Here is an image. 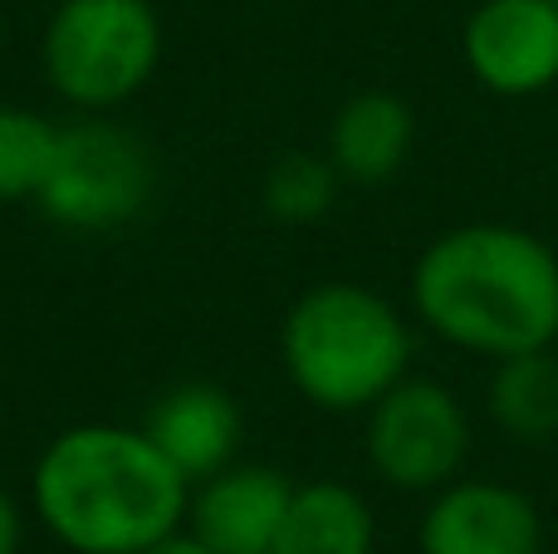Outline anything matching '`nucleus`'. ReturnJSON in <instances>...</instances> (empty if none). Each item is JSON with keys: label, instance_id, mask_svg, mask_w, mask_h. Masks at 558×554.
I'll list each match as a JSON object with an SVG mask.
<instances>
[{"label": "nucleus", "instance_id": "f257e3e1", "mask_svg": "<svg viewBox=\"0 0 558 554\" xmlns=\"http://www.w3.org/2000/svg\"><path fill=\"white\" fill-rule=\"evenodd\" d=\"M412 310L436 339L490 363L554 349L558 251L510 221L451 226L416 255Z\"/></svg>", "mask_w": 558, "mask_h": 554}, {"label": "nucleus", "instance_id": "ddd939ff", "mask_svg": "<svg viewBox=\"0 0 558 554\" xmlns=\"http://www.w3.org/2000/svg\"><path fill=\"white\" fill-rule=\"evenodd\" d=\"M485 408H490V422L510 442H530V447L554 442L558 437V353L534 349V353L500 359L490 373Z\"/></svg>", "mask_w": 558, "mask_h": 554}, {"label": "nucleus", "instance_id": "9d476101", "mask_svg": "<svg viewBox=\"0 0 558 554\" xmlns=\"http://www.w3.org/2000/svg\"><path fill=\"white\" fill-rule=\"evenodd\" d=\"M241 402L221 383H177L153 402L143 432L186 481H206L241 451Z\"/></svg>", "mask_w": 558, "mask_h": 554}, {"label": "nucleus", "instance_id": "1a4fd4ad", "mask_svg": "<svg viewBox=\"0 0 558 554\" xmlns=\"http://www.w3.org/2000/svg\"><path fill=\"white\" fill-rule=\"evenodd\" d=\"M289 501H294V481L284 471L231 461L192 486L186 530L211 554H270Z\"/></svg>", "mask_w": 558, "mask_h": 554}, {"label": "nucleus", "instance_id": "a211bd4d", "mask_svg": "<svg viewBox=\"0 0 558 554\" xmlns=\"http://www.w3.org/2000/svg\"><path fill=\"white\" fill-rule=\"evenodd\" d=\"M0 39H5V15H0Z\"/></svg>", "mask_w": 558, "mask_h": 554}, {"label": "nucleus", "instance_id": "dca6fc26", "mask_svg": "<svg viewBox=\"0 0 558 554\" xmlns=\"http://www.w3.org/2000/svg\"><path fill=\"white\" fill-rule=\"evenodd\" d=\"M25 545V516H20L15 496L0 486V554H20Z\"/></svg>", "mask_w": 558, "mask_h": 554}, {"label": "nucleus", "instance_id": "423d86ee", "mask_svg": "<svg viewBox=\"0 0 558 554\" xmlns=\"http://www.w3.org/2000/svg\"><path fill=\"white\" fill-rule=\"evenodd\" d=\"M363 451L387 486L441 491L471 457V418L446 383L407 373L367 408Z\"/></svg>", "mask_w": 558, "mask_h": 554}, {"label": "nucleus", "instance_id": "20e7f679", "mask_svg": "<svg viewBox=\"0 0 558 554\" xmlns=\"http://www.w3.org/2000/svg\"><path fill=\"white\" fill-rule=\"evenodd\" d=\"M39 59L69 108L113 113L153 84L162 64V15L153 0H54Z\"/></svg>", "mask_w": 558, "mask_h": 554}, {"label": "nucleus", "instance_id": "4468645a", "mask_svg": "<svg viewBox=\"0 0 558 554\" xmlns=\"http://www.w3.org/2000/svg\"><path fill=\"white\" fill-rule=\"evenodd\" d=\"M54 118L20 104H0V206L39 202L49 162H54Z\"/></svg>", "mask_w": 558, "mask_h": 554}, {"label": "nucleus", "instance_id": "f8f14e48", "mask_svg": "<svg viewBox=\"0 0 558 554\" xmlns=\"http://www.w3.org/2000/svg\"><path fill=\"white\" fill-rule=\"evenodd\" d=\"M373 506L343 481L294 486L270 554H373Z\"/></svg>", "mask_w": 558, "mask_h": 554}, {"label": "nucleus", "instance_id": "7ed1b4c3", "mask_svg": "<svg viewBox=\"0 0 558 554\" xmlns=\"http://www.w3.org/2000/svg\"><path fill=\"white\" fill-rule=\"evenodd\" d=\"M284 378L318 412H367L407 378L412 329L387 294L353 280L304 290L279 329Z\"/></svg>", "mask_w": 558, "mask_h": 554}, {"label": "nucleus", "instance_id": "2eb2a0df", "mask_svg": "<svg viewBox=\"0 0 558 554\" xmlns=\"http://www.w3.org/2000/svg\"><path fill=\"white\" fill-rule=\"evenodd\" d=\"M338 186H343V177L328 162V153H284V157H275L270 172H265L260 202L275 221L308 226L333 212Z\"/></svg>", "mask_w": 558, "mask_h": 554}, {"label": "nucleus", "instance_id": "0eeeda50", "mask_svg": "<svg viewBox=\"0 0 558 554\" xmlns=\"http://www.w3.org/2000/svg\"><path fill=\"white\" fill-rule=\"evenodd\" d=\"M461 59L495 98H534L558 84V0H481L465 15Z\"/></svg>", "mask_w": 558, "mask_h": 554}, {"label": "nucleus", "instance_id": "6e6552de", "mask_svg": "<svg viewBox=\"0 0 558 554\" xmlns=\"http://www.w3.org/2000/svg\"><path fill=\"white\" fill-rule=\"evenodd\" d=\"M416 545L422 554H544V516L520 486L456 477L432 491Z\"/></svg>", "mask_w": 558, "mask_h": 554}, {"label": "nucleus", "instance_id": "f03ea898", "mask_svg": "<svg viewBox=\"0 0 558 554\" xmlns=\"http://www.w3.org/2000/svg\"><path fill=\"white\" fill-rule=\"evenodd\" d=\"M35 516L74 554H143L186 526L192 481L143 427L84 422L35 461Z\"/></svg>", "mask_w": 558, "mask_h": 554}, {"label": "nucleus", "instance_id": "f3484780", "mask_svg": "<svg viewBox=\"0 0 558 554\" xmlns=\"http://www.w3.org/2000/svg\"><path fill=\"white\" fill-rule=\"evenodd\" d=\"M143 554H211L202 545V540L192 535V530H177V535H167V540H157V545H147Z\"/></svg>", "mask_w": 558, "mask_h": 554}, {"label": "nucleus", "instance_id": "9b49d317", "mask_svg": "<svg viewBox=\"0 0 558 554\" xmlns=\"http://www.w3.org/2000/svg\"><path fill=\"white\" fill-rule=\"evenodd\" d=\"M416 147V113L387 88L353 94L328 123V162L353 186H383L407 167Z\"/></svg>", "mask_w": 558, "mask_h": 554}, {"label": "nucleus", "instance_id": "39448f33", "mask_svg": "<svg viewBox=\"0 0 558 554\" xmlns=\"http://www.w3.org/2000/svg\"><path fill=\"white\" fill-rule=\"evenodd\" d=\"M153 147L108 113H78L59 123L39 212L69 231H118L153 202Z\"/></svg>", "mask_w": 558, "mask_h": 554}]
</instances>
